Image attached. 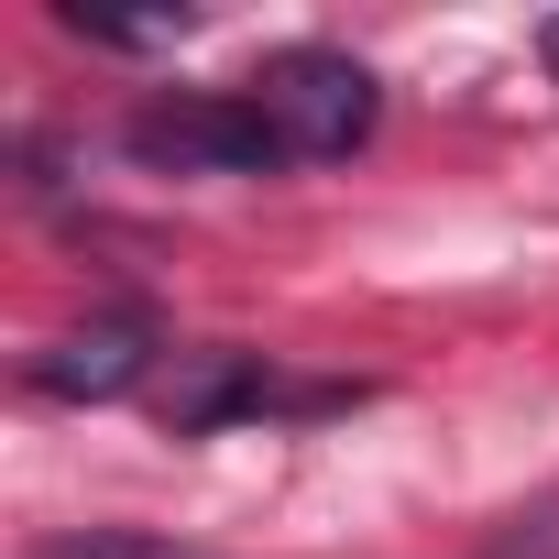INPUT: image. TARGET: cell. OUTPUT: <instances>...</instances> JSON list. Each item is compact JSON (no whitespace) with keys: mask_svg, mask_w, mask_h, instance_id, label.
I'll return each instance as SVG.
<instances>
[{"mask_svg":"<svg viewBox=\"0 0 559 559\" xmlns=\"http://www.w3.org/2000/svg\"><path fill=\"white\" fill-rule=\"evenodd\" d=\"M154 406H165L176 439H198V428H230V417H274V406H297V395L274 384L252 352H176L165 384H154Z\"/></svg>","mask_w":559,"mask_h":559,"instance_id":"4","label":"cell"},{"mask_svg":"<svg viewBox=\"0 0 559 559\" xmlns=\"http://www.w3.org/2000/svg\"><path fill=\"white\" fill-rule=\"evenodd\" d=\"M537 45H548V78H559V23H548V34H537Z\"/></svg>","mask_w":559,"mask_h":559,"instance_id":"8","label":"cell"},{"mask_svg":"<svg viewBox=\"0 0 559 559\" xmlns=\"http://www.w3.org/2000/svg\"><path fill=\"white\" fill-rule=\"evenodd\" d=\"M45 559H209V548H176V537H154V526H78V537H56Z\"/></svg>","mask_w":559,"mask_h":559,"instance_id":"5","label":"cell"},{"mask_svg":"<svg viewBox=\"0 0 559 559\" xmlns=\"http://www.w3.org/2000/svg\"><path fill=\"white\" fill-rule=\"evenodd\" d=\"M493 559H559V493H537L526 515H504V537H493Z\"/></svg>","mask_w":559,"mask_h":559,"instance_id":"7","label":"cell"},{"mask_svg":"<svg viewBox=\"0 0 559 559\" xmlns=\"http://www.w3.org/2000/svg\"><path fill=\"white\" fill-rule=\"evenodd\" d=\"M132 154L176 165V176H274L286 132L263 121V99H154V110H132Z\"/></svg>","mask_w":559,"mask_h":559,"instance_id":"2","label":"cell"},{"mask_svg":"<svg viewBox=\"0 0 559 559\" xmlns=\"http://www.w3.org/2000/svg\"><path fill=\"white\" fill-rule=\"evenodd\" d=\"M67 34H88V45H176L187 12H88V0H67Z\"/></svg>","mask_w":559,"mask_h":559,"instance_id":"6","label":"cell"},{"mask_svg":"<svg viewBox=\"0 0 559 559\" xmlns=\"http://www.w3.org/2000/svg\"><path fill=\"white\" fill-rule=\"evenodd\" d=\"M252 99H263L274 132H286V165H330V154H352V143L373 132V110H384L373 67L341 56V45H297V56H274V67L252 78Z\"/></svg>","mask_w":559,"mask_h":559,"instance_id":"1","label":"cell"},{"mask_svg":"<svg viewBox=\"0 0 559 559\" xmlns=\"http://www.w3.org/2000/svg\"><path fill=\"white\" fill-rule=\"evenodd\" d=\"M143 373H154V319H143V308H110V319H88V330H67V341H45V352L23 362V384L56 395V406H110V395H132Z\"/></svg>","mask_w":559,"mask_h":559,"instance_id":"3","label":"cell"}]
</instances>
